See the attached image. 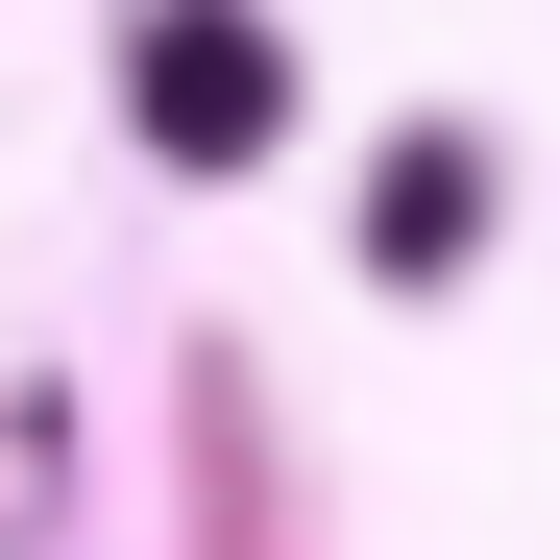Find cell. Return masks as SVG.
Wrapping results in <instances>:
<instances>
[{"instance_id": "6da1fadb", "label": "cell", "mask_w": 560, "mask_h": 560, "mask_svg": "<svg viewBox=\"0 0 560 560\" xmlns=\"http://www.w3.org/2000/svg\"><path fill=\"white\" fill-rule=\"evenodd\" d=\"M147 122L196 147V171H220V147H268V49H244V25H147Z\"/></svg>"}]
</instances>
